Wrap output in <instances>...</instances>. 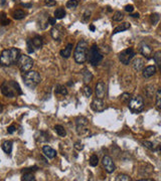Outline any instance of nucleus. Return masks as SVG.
Returning <instances> with one entry per match:
<instances>
[{"label": "nucleus", "instance_id": "nucleus-1", "mask_svg": "<svg viewBox=\"0 0 161 181\" xmlns=\"http://www.w3.org/2000/svg\"><path fill=\"white\" fill-rule=\"evenodd\" d=\"M20 56V51L18 48L12 47L9 50H4L0 54V64L3 66H9L17 63Z\"/></svg>", "mask_w": 161, "mask_h": 181}, {"label": "nucleus", "instance_id": "nucleus-2", "mask_svg": "<svg viewBox=\"0 0 161 181\" xmlns=\"http://www.w3.org/2000/svg\"><path fill=\"white\" fill-rule=\"evenodd\" d=\"M1 93L5 97L13 98L16 95H21L22 90L20 89L19 85L15 81H6L1 85Z\"/></svg>", "mask_w": 161, "mask_h": 181}, {"label": "nucleus", "instance_id": "nucleus-3", "mask_svg": "<svg viewBox=\"0 0 161 181\" xmlns=\"http://www.w3.org/2000/svg\"><path fill=\"white\" fill-rule=\"evenodd\" d=\"M89 50V43L86 40H80L75 48L74 58L78 63H84L87 61V54Z\"/></svg>", "mask_w": 161, "mask_h": 181}, {"label": "nucleus", "instance_id": "nucleus-4", "mask_svg": "<svg viewBox=\"0 0 161 181\" xmlns=\"http://www.w3.org/2000/svg\"><path fill=\"white\" fill-rule=\"evenodd\" d=\"M41 81L40 74L37 72L34 71H28L24 72L23 74V82L24 85L29 89H34L37 87V85L40 84Z\"/></svg>", "mask_w": 161, "mask_h": 181}, {"label": "nucleus", "instance_id": "nucleus-5", "mask_svg": "<svg viewBox=\"0 0 161 181\" xmlns=\"http://www.w3.org/2000/svg\"><path fill=\"white\" fill-rule=\"evenodd\" d=\"M103 59V53H101L99 47L96 45H93L89 48L87 54V61L92 64V66H97V64L102 61Z\"/></svg>", "mask_w": 161, "mask_h": 181}, {"label": "nucleus", "instance_id": "nucleus-6", "mask_svg": "<svg viewBox=\"0 0 161 181\" xmlns=\"http://www.w3.org/2000/svg\"><path fill=\"white\" fill-rule=\"evenodd\" d=\"M128 107L131 110V112L138 114L142 112L144 109V101L141 96H137L135 98H131L128 102Z\"/></svg>", "mask_w": 161, "mask_h": 181}, {"label": "nucleus", "instance_id": "nucleus-7", "mask_svg": "<svg viewBox=\"0 0 161 181\" xmlns=\"http://www.w3.org/2000/svg\"><path fill=\"white\" fill-rule=\"evenodd\" d=\"M77 133L80 136H87L89 134V121L85 117H78L76 120Z\"/></svg>", "mask_w": 161, "mask_h": 181}, {"label": "nucleus", "instance_id": "nucleus-8", "mask_svg": "<svg viewBox=\"0 0 161 181\" xmlns=\"http://www.w3.org/2000/svg\"><path fill=\"white\" fill-rule=\"evenodd\" d=\"M16 63H17L18 68H19V69L22 72H26L28 71H30L31 68L33 66L32 58H30V56H28V55H25V54L19 56V58H18Z\"/></svg>", "mask_w": 161, "mask_h": 181}, {"label": "nucleus", "instance_id": "nucleus-9", "mask_svg": "<svg viewBox=\"0 0 161 181\" xmlns=\"http://www.w3.org/2000/svg\"><path fill=\"white\" fill-rule=\"evenodd\" d=\"M135 50L133 48H127V50L121 51L120 53H119V59H120V61L123 64H129L130 61H132V58L135 56Z\"/></svg>", "mask_w": 161, "mask_h": 181}, {"label": "nucleus", "instance_id": "nucleus-10", "mask_svg": "<svg viewBox=\"0 0 161 181\" xmlns=\"http://www.w3.org/2000/svg\"><path fill=\"white\" fill-rule=\"evenodd\" d=\"M102 163H103V166L105 168V170L107 171L108 173H113L115 171L116 167H115V164H114L112 158L108 155H105L102 159Z\"/></svg>", "mask_w": 161, "mask_h": 181}, {"label": "nucleus", "instance_id": "nucleus-11", "mask_svg": "<svg viewBox=\"0 0 161 181\" xmlns=\"http://www.w3.org/2000/svg\"><path fill=\"white\" fill-rule=\"evenodd\" d=\"M91 108L92 110H94L95 112L97 113H100V112H103L105 110V103L103 102V99H99V98H96L92 101L91 103Z\"/></svg>", "mask_w": 161, "mask_h": 181}, {"label": "nucleus", "instance_id": "nucleus-12", "mask_svg": "<svg viewBox=\"0 0 161 181\" xmlns=\"http://www.w3.org/2000/svg\"><path fill=\"white\" fill-rule=\"evenodd\" d=\"M139 51H140V53H141L142 55L145 56V58H149L150 56H151V54H152V48L145 42L140 43Z\"/></svg>", "mask_w": 161, "mask_h": 181}, {"label": "nucleus", "instance_id": "nucleus-13", "mask_svg": "<svg viewBox=\"0 0 161 181\" xmlns=\"http://www.w3.org/2000/svg\"><path fill=\"white\" fill-rule=\"evenodd\" d=\"M106 94V85L103 82H99L96 85V96L99 99H103Z\"/></svg>", "mask_w": 161, "mask_h": 181}, {"label": "nucleus", "instance_id": "nucleus-14", "mask_svg": "<svg viewBox=\"0 0 161 181\" xmlns=\"http://www.w3.org/2000/svg\"><path fill=\"white\" fill-rule=\"evenodd\" d=\"M35 140L37 142H40V143L48 142L49 141V135L45 131H38L35 134Z\"/></svg>", "mask_w": 161, "mask_h": 181}, {"label": "nucleus", "instance_id": "nucleus-15", "mask_svg": "<svg viewBox=\"0 0 161 181\" xmlns=\"http://www.w3.org/2000/svg\"><path fill=\"white\" fill-rule=\"evenodd\" d=\"M145 66V61L144 59L140 58H135L133 61H132V66H133V69H135V71L137 72H140L142 71Z\"/></svg>", "mask_w": 161, "mask_h": 181}, {"label": "nucleus", "instance_id": "nucleus-16", "mask_svg": "<svg viewBox=\"0 0 161 181\" xmlns=\"http://www.w3.org/2000/svg\"><path fill=\"white\" fill-rule=\"evenodd\" d=\"M42 152H43V154H45V156L49 159H53L56 156V150L51 148L50 146H48V145H45V146L42 147Z\"/></svg>", "mask_w": 161, "mask_h": 181}, {"label": "nucleus", "instance_id": "nucleus-17", "mask_svg": "<svg viewBox=\"0 0 161 181\" xmlns=\"http://www.w3.org/2000/svg\"><path fill=\"white\" fill-rule=\"evenodd\" d=\"M156 74V68L154 66H149L147 68L143 69V77L148 79V77H151L152 76Z\"/></svg>", "mask_w": 161, "mask_h": 181}, {"label": "nucleus", "instance_id": "nucleus-18", "mask_svg": "<svg viewBox=\"0 0 161 181\" xmlns=\"http://www.w3.org/2000/svg\"><path fill=\"white\" fill-rule=\"evenodd\" d=\"M72 43H69L67 46H66V48L63 50H61V55L63 56L64 58H69L70 56H71V54H72Z\"/></svg>", "mask_w": 161, "mask_h": 181}, {"label": "nucleus", "instance_id": "nucleus-19", "mask_svg": "<svg viewBox=\"0 0 161 181\" xmlns=\"http://www.w3.org/2000/svg\"><path fill=\"white\" fill-rule=\"evenodd\" d=\"M131 27V24L128 22H124L120 24L119 26H117L113 31V34H116V33H119V32H122V31H125V30H128L129 28Z\"/></svg>", "mask_w": 161, "mask_h": 181}, {"label": "nucleus", "instance_id": "nucleus-20", "mask_svg": "<svg viewBox=\"0 0 161 181\" xmlns=\"http://www.w3.org/2000/svg\"><path fill=\"white\" fill-rule=\"evenodd\" d=\"M66 15H67V12L64 7L56 8V11H54V18H56V19H63Z\"/></svg>", "mask_w": 161, "mask_h": 181}, {"label": "nucleus", "instance_id": "nucleus-21", "mask_svg": "<svg viewBox=\"0 0 161 181\" xmlns=\"http://www.w3.org/2000/svg\"><path fill=\"white\" fill-rule=\"evenodd\" d=\"M2 150L6 153L7 155H10L12 151V142L11 141H5L2 143Z\"/></svg>", "mask_w": 161, "mask_h": 181}, {"label": "nucleus", "instance_id": "nucleus-22", "mask_svg": "<svg viewBox=\"0 0 161 181\" xmlns=\"http://www.w3.org/2000/svg\"><path fill=\"white\" fill-rule=\"evenodd\" d=\"M31 43L34 48H40L42 46V37L36 35L31 39Z\"/></svg>", "mask_w": 161, "mask_h": 181}, {"label": "nucleus", "instance_id": "nucleus-23", "mask_svg": "<svg viewBox=\"0 0 161 181\" xmlns=\"http://www.w3.org/2000/svg\"><path fill=\"white\" fill-rule=\"evenodd\" d=\"M154 93H155V88L153 85H148V86L145 88V94L149 99H152L153 96H154Z\"/></svg>", "mask_w": 161, "mask_h": 181}, {"label": "nucleus", "instance_id": "nucleus-24", "mask_svg": "<svg viewBox=\"0 0 161 181\" xmlns=\"http://www.w3.org/2000/svg\"><path fill=\"white\" fill-rule=\"evenodd\" d=\"M56 95L67 96V90L66 89V87L61 86V85H56Z\"/></svg>", "mask_w": 161, "mask_h": 181}, {"label": "nucleus", "instance_id": "nucleus-25", "mask_svg": "<svg viewBox=\"0 0 161 181\" xmlns=\"http://www.w3.org/2000/svg\"><path fill=\"white\" fill-rule=\"evenodd\" d=\"M25 17V12L21 9H17L13 12V18L16 20H20Z\"/></svg>", "mask_w": 161, "mask_h": 181}, {"label": "nucleus", "instance_id": "nucleus-26", "mask_svg": "<svg viewBox=\"0 0 161 181\" xmlns=\"http://www.w3.org/2000/svg\"><path fill=\"white\" fill-rule=\"evenodd\" d=\"M50 34L53 36V39H56V40H59V38L61 37V32L59 31V29L56 27H53V29L50 30Z\"/></svg>", "mask_w": 161, "mask_h": 181}, {"label": "nucleus", "instance_id": "nucleus-27", "mask_svg": "<svg viewBox=\"0 0 161 181\" xmlns=\"http://www.w3.org/2000/svg\"><path fill=\"white\" fill-rule=\"evenodd\" d=\"M54 131L56 132V134H58L59 137H66V135H67V132L64 130V128L61 125H56L54 127Z\"/></svg>", "mask_w": 161, "mask_h": 181}, {"label": "nucleus", "instance_id": "nucleus-28", "mask_svg": "<svg viewBox=\"0 0 161 181\" xmlns=\"http://www.w3.org/2000/svg\"><path fill=\"white\" fill-rule=\"evenodd\" d=\"M21 179L23 181H34L35 177H34V175L32 174V172H24Z\"/></svg>", "mask_w": 161, "mask_h": 181}, {"label": "nucleus", "instance_id": "nucleus-29", "mask_svg": "<svg viewBox=\"0 0 161 181\" xmlns=\"http://www.w3.org/2000/svg\"><path fill=\"white\" fill-rule=\"evenodd\" d=\"M9 23H10V20L7 18L6 14H5L4 12H1V13H0V24L5 26V25H8Z\"/></svg>", "mask_w": 161, "mask_h": 181}, {"label": "nucleus", "instance_id": "nucleus-30", "mask_svg": "<svg viewBox=\"0 0 161 181\" xmlns=\"http://www.w3.org/2000/svg\"><path fill=\"white\" fill-rule=\"evenodd\" d=\"M155 103H156V107L158 110L161 109V90L158 89L156 90V96H155Z\"/></svg>", "mask_w": 161, "mask_h": 181}, {"label": "nucleus", "instance_id": "nucleus-31", "mask_svg": "<svg viewBox=\"0 0 161 181\" xmlns=\"http://www.w3.org/2000/svg\"><path fill=\"white\" fill-rule=\"evenodd\" d=\"M153 59H154L155 61V64L158 66V68H160L161 66V51H156V53H154V55H153Z\"/></svg>", "mask_w": 161, "mask_h": 181}, {"label": "nucleus", "instance_id": "nucleus-32", "mask_svg": "<svg viewBox=\"0 0 161 181\" xmlns=\"http://www.w3.org/2000/svg\"><path fill=\"white\" fill-rule=\"evenodd\" d=\"M83 77H84L85 82H90L93 79V74H92V72H91L85 69L84 72H83Z\"/></svg>", "mask_w": 161, "mask_h": 181}, {"label": "nucleus", "instance_id": "nucleus-33", "mask_svg": "<svg viewBox=\"0 0 161 181\" xmlns=\"http://www.w3.org/2000/svg\"><path fill=\"white\" fill-rule=\"evenodd\" d=\"M78 5H79V1H78V0H69V1L67 2L66 6H67V8L74 9V8H76Z\"/></svg>", "mask_w": 161, "mask_h": 181}, {"label": "nucleus", "instance_id": "nucleus-34", "mask_svg": "<svg viewBox=\"0 0 161 181\" xmlns=\"http://www.w3.org/2000/svg\"><path fill=\"white\" fill-rule=\"evenodd\" d=\"M89 163H90V165L92 167H96L97 166V165L99 164V158H98V156L97 155H92V156L90 157V161H89Z\"/></svg>", "mask_w": 161, "mask_h": 181}, {"label": "nucleus", "instance_id": "nucleus-35", "mask_svg": "<svg viewBox=\"0 0 161 181\" xmlns=\"http://www.w3.org/2000/svg\"><path fill=\"white\" fill-rule=\"evenodd\" d=\"M123 18H124V15L121 11H116L113 15V20H114V21H117V22L122 21V20H123Z\"/></svg>", "mask_w": 161, "mask_h": 181}, {"label": "nucleus", "instance_id": "nucleus-36", "mask_svg": "<svg viewBox=\"0 0 161 181\" xmlns=\"http://www.w3.org/2000/svg\"><path fill=\"white\" fill-rule=\"evenodd\" d=\"M116 180L117 181H131V177L128 176L126 174H119L118 176L116 177Z\"/></svg>", "mask_w": 161, "mask_h": 181}, {"label": "nucleus", "instance_id": "nucleus-37", "mask_svg": "<svg viewBox=\"0 0 161 181\" xmlns=\"http://www.w3.org/2000/svg\"><path fill=\"white\" fill-rule=\"evenodd\" d=\"M90 18H91V11H89V10H86V11L84 12V14H83V16H82V21L83 22H88Z\"/></svg>", "mask_w": 161, "mask_h": 181}, {"label": "nucleus", "instance_id": "nucleus-38", "mask_svg": "<svg viewBox=\"0 0 161 181\" xmlns=\"http://www.w3.org/2000/svg\"><path fill=\"white\" fill-rule=\"evenodd\" d=\"M142 145L145 147V148L149 149V150H155V147H154V144L152 142H149V141H143L142 142Z\"/></svg>", "mask_w": 161, "mask_h": 181}, {"label": "nucleus", "instance_id": "nucleus-39", "mask_svg": "<svg viewBox=\"0 0 161 181\" xmlns=\"http://www.w3.org/2000/svg\"><path fill=\"white\" fill-rule=\"evenodd\" d=\"M83 93H84V95L86 97H91V95H92V89L89 87V86H84L83 88Z\"/></svg>", "mask_w": 161, "mask_h": 181}, {"label": "nucleus", "instance_id": "nucleus-40", "mask_svg": "<svg viewBox=\"0 0 161 181\" xmlns=\"http://www.w3.org/2000/svg\"><path fill=\"white\" fill-rule=\"evenodd\" d=\"M130 99H131V97H130V94H128V93H124V94L120 97L121 102H123V103H128Z\"/></svg>", "mask_w": 161, "mask_h": 181}, {"label": "nucleus", "instance_id": "nucleus-41", "mask_svg": "<svg viewBox=\"0 0 161 181\" xmlns=\"http://www.w3.org/2000/svg\"><path fill=\"white\" fill-rule=\"evenodd\" d=\"M150 18H151V22L152 24H156V23L159 21V14L158 13H153L151 16H150Z\"/></svg>", "mask_w": 161, "mask_h": 181}, {"label": "nucleus", "instance_id": "nucleus-42", "mask_svg": "<svg viewBox=\"0 0 161 181\" xmlns=\"http://www.w3.org/2000/svg\"><path fill=\"white\" fill-rule=\"evenodd\" d=\"M26 43H27V51H28V53H32L33 51H34V47H33V45H32V43H31V39H27Z\"/></svg>", "mask_w": 161, "mask_h": 181}, {"label": "nucleus", "instance_id": "nucleus-43", "mask_svg": "<svg viewBox=\"0 0 161 181\" xmlns=\"http://www.w3.org/2000/svg\"><path fill=\"white\" fill-rule=\"evenodd\" d=\"M45 4L48 7H53L56 4V0H45Z\"/></svg>", "mask_w": 161, "mask_h": 181}, {"label": "nucleus", "instance_id": "nucleus-44", "mask_svg": "<svg viewBox=\"0 0 161 181\" xmlns=\"http://www.w3.org/2000/svg\"><path fill=\"white\" fill-rule=\"evenodd\" d=\"M74 148L78 150V151H82V150L84 149V145L82 143H80V142H77V143H75V145H74Z\"/></svg>", "mask_w": 161, "mask_h": 181}, {"label": "nucleus", "instance_id": "nucleus-45", "mask_svg": "<svg viewBox=\"0 0 161 181\" xmlns=\"http://www.w3.org/2000/svg\"><path fill=\"white\" fill-rule=\"evenodd\" d=\"M15 131H16V127H15L14 125H11V126H9L8 128H7V132H8V134L14 133Z\"/></svg>", "mask_w": 161, "mask_h": 181}, {"label": "nucleus", "instance_id": "nucleus-46", "mask_svg": "<svg viewBox=\"0 0 161 181\" xmlns=\"http://www.w3.org/2000/svg\"><path fill=\"white\" fill-rule=\"evenodd\" d=\"M133 10H134V6H133V5L129 4V5H126V6H125V11L129 12V13L133 12Z\"/></svg>", "mask_w": 161, "mask_h": 181}, {"label": "nucleus", "instance_id": "nucleus-47", "mask_svg": "<svg viewBox=\"0 0 161 181\" xmlns=\"http://www.w3.org/2000/svg\"><path fill=\"white\" fill-rule=\"evenodd\" d=\"M37 170V167L34 166V167H32V168H25V169H23L22 170V173H24V172H33V171H36Z\"/></svg>", "mask_w": 161, "mask_h": 181}, {"label": "nucleus", "instance_id": "nucleus-48", "mask_svg": "<svg viewBox=\"0 0 161 181\" xmlns=\"http://www.w3.org/2000/svg\"><path fill=\"white\" fill-rule=\"evenodd\" d=\"M48 23L50 25H54L56 23V19L54 17H48Z\"/></svg>", "mask_w": 161, "mask_h": 181}, {"label": "nucleus", "instance_id": "nucleus-49", "mask_svg": "<svg viewBox=\"0 0 161 181\" xmlns=\"http://www.w3.org/2000/svg\"><path fill=\"white\" fill-rule=\"evenodd\" d=\"M21 6H23V7H28V8H29V7H31V4H30V3H28V4H26V3H21Z\"/></svg>", "mask_w": 161, "mask_h": 181}, {"label": "nucleus", "instance_id": "nucleus-50", "mask_svg": "<svg viewBox=\"0 0 161 181\" xmlns=\"http://www.w3.org/2000/svg\"><path fill=\"white\" fill-rule=\"evenodd\" d=\"M131 16L134 18H139V13H134V14H132Z\"/></svg>", "mask_w": 161, "mask_h": 181}, {"label": "nucleus", "instance_id": "nucleus-51", "mask_svg": "<svg viewBox=\"0 0 161 181\" xmlns=\"http://www.w3.org/2000/svg\"><path fill=\"white\" fill-rule=\"evenodd\" d=\"M90 29L92 30V31H94V30H95V26H94V25H90Z\"/></svg>", "mask_w": 161, "mask_h": 181}, {"label": "nucleus", "instance_id": "nucleus-52", "mask_svg": "<svg viewBox=\"0 0 161 181\" xmlns=\"http://www.w3.org/2000/svg\"><path fill=\"white\" fill-rule=\"evenodd\" d=\"M1 111H2V106H1V104H0V113H1Z\"/></svg>", "mask_w": 161, "mask_h": 181}, {"label": "nucleus", "instance_id": "nucleus-53", "mask_svg": "<svg viewBox=\"0 0 161 181\" xmlns=\"http://www.w3.org/2000/svg\"><path fill=\"white\" fill-rule=\"evenodd\" d=\"M13 1H15V0H13Z\"/></svg>", "mask_w": 161, "mask_h": 181}]
</instances>
